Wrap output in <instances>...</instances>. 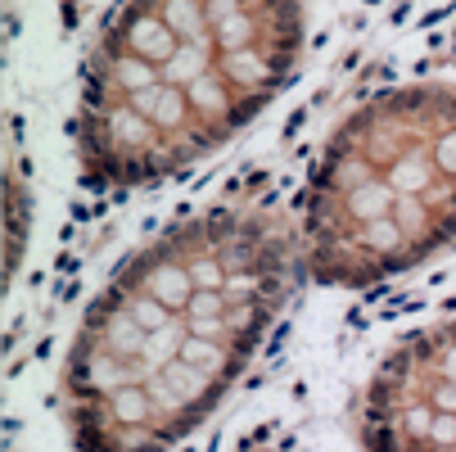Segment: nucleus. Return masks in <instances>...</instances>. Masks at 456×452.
<instances>
[{"label": "nucleus", "mask_w": 456, "mask_h": 452, "mask_svg": "<svg viewBox=\"0 0 456 452\" xmlns=\"http://www.w3.org/2000/svg\"><path fill=\"white\" fill-rule=\"evenodd\" d=\"M312 0H118L73 109L91 195H136L217 154L298 78Z\"/></svg>", "instance_id": "f03ea898"}, {"label": "nucleus", "mask_w": 456, "mask_h": 452, "mask_svg": "<svg viewBox=\"0 0 456 452\" xmlns=\"http://www.w3.org/2000/svg\"><path fill=\"white\" fill-rule=\"evenodd\" d=\"M362 452H456V312L388 344L353 399Z\"/></svg>", "instance_id": "20e7f679"}, {"label": "nucleus", "mask_w": 456, "mask_h": 452, "mask_svg": "<svg viewBox=\"0 0 456 452\" xmlns=\"http://www.w3.org/2000/svg\"><path fill=\"white\" fill-rule=\"evenodd\" d=\"M303 272L370 290L456 240V78L375 91L321 145L298 213Z\"/></svg>", "instance_id": "7ed1b4c3"}, {"label": "nucleus", "mask_w": 456, "mask_h": 452, "mask_svg": "<svg viewBox=\"0 0 456 452\" xmlns=\"http://www.w3.org/2000/svg\"><path fill=\"white\" fill-rule=\"evenodd\" d=\"M303 276L298 222L204 204L104 281L59 375L73 452H167L248 371Z\"/></svg>", "instance_id": "f257e3e1"}]
</instances>
